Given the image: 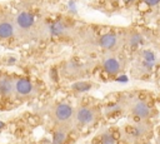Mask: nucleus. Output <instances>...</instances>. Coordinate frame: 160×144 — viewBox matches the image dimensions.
<instances>
[{"label":"nucleus","instance_id":"f257e3e1","mask_svg":"<svg viewBox=\"0 0 160 144\" xmlns=\"http://www.w3.org/2000/svg\"><path fill=\"white\" fill-rule=\"evenodd\" d=\"M14 19L16 26V36L19 39H31L40 36L42 20H36L31 11L22 9L16 15H14Z\"/></svg>","mask_w":160,"mask_h":144},{"label":"nucleus","instance_id":"f03ea898","mask_svg":"<svg viewBox=\"0 0 160 144\" xmlns=\"http://www.w3.org/2000/svg\"><path fill=\"white\" fill-rule=\"evenodd\" d=\"M74 115H75V108L65 101L55 104V106L51 110V118L55 121L58 126H68L69 124L74 123Z\"/></svg>","mask_w":160,"mask_h":144},{"label":"nucleus","instance_id":"7ed1b4c3","mask_svg":"<svg viewBox=\"0 0 160 144\" xmlns=\"http://www.w3.org/2000/svg\"><path fill=\"white\" fill-rule=\"evenodd\" d=\"M98 119V110L94 106L90 105H82L79 108H75V115H74V125L79 128H86L92 125Z\"/></svg>","mask_w":160,"mask_h":144},{"label":"nucleus","instance_id":"20e7f679","mask_svg":"<svg viewBox=\"0 0 160 144\" xmlns=\"http://www.w3.org/2000/svg\"><path fill=\"white\" fill-rule=\"evenodd\" d=\"M12 38H18L14 15L8 11H0V39L10 40Z\"/></svg>","mask_w":160,"mask_h":144},{"label":"nucleus","instance_id":"39448f33","mask_svg":"<svg viewBox=\"0 0 160 144\" xmlns=\"http://www.w3.org/2000/svg\"><path fill=\"white\" fill-rule=\"evenodd\" d=\"M14 88L16 98H31L36 94V85L25 76H14Z\"/></svg>","mask_w":160,"mask_h":144},{"label":"nucleus","instance_id":"423d86ee","mask_svg":"<svg viewBox=\"0 0 160 144\" xmlns=\"http://www.w3.org/2000/svg\"><path fill=\"white\" fill-rule=\"evenodd\" d=\"M120 36L115 33H105L102 35H100L98 38V46L108 53H112L114 50H116L120 45Z\"/></svg>","mask_w":160,"mask_h":144},{"label":"nucleus","instance_id":"0eeeda50","mask_svg":"<svg viewBox=\"0 0 160 144\" xmlns=\"http://www.w3.org/2000/svg\"><path fill=\"white\" fill-rule=\"evenodd\" d=\"M101 66H102V70L109 75H118L122 68L120 59L112 54L105 55V58L101 61Z\"/></svg>","mask_w":160,"mask_h":144},{"label":"nucleus","instance_id":"6e6552de","mask_svg":"<svg viewBox=\"0 0 160 144\" xmlns=\"http://www.w3.org/2000/svg\"><path fill=\"white\" fill-rule=\"evenodd\" d=\"M15 96L14 88V76L2 74L0 75V98L10 99Z\"/></svg>","mask_w":160,"mask_h":144},{"label":"nucleus","instance_id":"1a4fd4ad","mask_svg":"<svg viewBox=\"0 0 160 144\" xmlns=\"http://www.w3.org/2000/svg\"><path fill=\"white\" fill-rule=\"evenodd\" d=\"M130 111L134 116L139 118V119H146L151 115V109L150 106L142 101V100H132V103L130 104Z\"/></svg>","mask_w":160,"mask_h":144},{"label":"nucleus","instance_id":"9d476101","mask_svg":"<svg viewBox=\"0 0 160 144\" xmlns=\"http://www.w3.org/2000/svg\"><path fill=\"white\" fill-rule=\"evenodd\" d=\"M62 74L65 78H78L82 74V65L76 60H69L62 66Z\"/></svg>","mask_w":160,"mask_h":144},{"label":"nucleus","instance_id":"9b49d317","mask_svg":"<svg viewBox=\"0 0 160 144\" xmlns=\"http://www.w3.org/2000/svg\"><path fill=\"white\" fill-rule=\"evenodd\" d=\"M68 134L64 126H58V129L52 134V144H64L66 141Z\"/></svg>","mask_w":160,"mask_h":144},{"label":"nucleus","instance_id":"f8f14e48","mask_svg":"<svg viewBox=\"0 0 160 144\" xmlns=\"http://www.w3.org/2000/svg\"><path fill=\"white\" fill-rule=\"evenodd\" d=\"M92 88V84L90 81H76L74 84H71L70 89L74 91V93H84V91H89L90 89Z\"/></svg>","mask_w":160,"mask_h":144},{"label":"nucleus","instance_id":"ddd939ff","mask_svg":"<svg viewBox=\"0 0 160 144\" xmlns=\"http://www.w3.org/2000/svg\"><path fill=\"white\" fill-rule=\"evenodd\" d=\"M99 144H118L115 136L110 133V131H102L99 136Z\"/></svg>","mask_w":160,"mask_h":144},{"label":"nucleus","instance_id":"4468645a","mask_svg":"<svg viewBox=\"0 0 160 144\" xmlns=\"http://www.w3.org/2000/svg\"><path fill=\"white\" fill-rule=\"evenodd\" d=\"M128 44H129V46H130L131 49H136L140 44H142V38H141V35L138 34V33H132V34L128 38Z\"/></svg>","mask_w":160,"mask_h":144},{"label":"nucleus","instance_id":"2eb2a0df","mask_svg":"<svg viewBox=\"0 0 160 144\" xmlns=\"http://www.w3.org/2000/svg\"><path fill=\"white\" fill-rule=\"evenodd\" d=\"M146 125L145 124H136V125H132L131 128V135L134 138H141L145 135L146 133Z\"/></svg>","mask_w":160,"mask_h":144},{"label":"nucleus","instance_id":"dca6fc26","mask_svg":"<svg viewBox=\"0 0 160 144\" xmlns=\"http://www.w3.org/2000/svg\"><path fill=\"white\" fill-rule=\"evenodd\" d=\"M141 56H142V59H144L145 61H149V63H155V61H156V56H155L154 51H151V50H149V49L142 50V51H141Z\"/></svg>","mask_w":160,"mask_h":144},{"label":"nucleus","instance_id":"f3484780","mask_svg":"<svg viewBox=\"0 0 160 144\" xmlns=\"http://www.w3.org/2000/svg\"><path fill=\"white\" fill-rule=\"evenodd\" d=\"M105 111H106V114H109V115H114V113L120 111V105H119V104H112V105H109V106H106Z\"/></svg>","mask_w":160,"mask_h":144},{"label":"nucleus","instance_id":"a211bd4d","mask_svg":"<svg viewBox=\"0 0 160 144\" xmlns=\"http://www.w3.org/2000/svg\"><path fill=\"white\" fill-rule=\"evenodd\" d=\"M141 66H142V69H144V70L149 71V70H151V69H152V66H154V63H149V61H145V60H142V63H141Z\"/></svg>","mask_w":160,"mask_h":144},{"label":"nucleus","instance_id":"6ab92c4d","mask_svg":"<svg viewBox=\"0 0 160 144\" xmlns=\"http://www.w3.org/2000/svg\"><path fill=\"white\" fill-rule=\"evenodd\" d=\"M144 4H146L148 6H155L160 3V0H141Z\"/></svg>","mask_w":160,"mask_h":144},{"label":"nucleus","instance_id":"aec40b11","mask_svg":"<svg viewBox=\"0 0 160 144\" xmlns=\"http://www.w3.org/2000/svg\"><path fill=\"white\" fill-rule=\"evenodd\" d=\"M124 4H131V3H134L135 0H121Z\"/></svg>","mask_w":160,"mask_h":144},{"label":"nucleus","instance_id":"412c9836","mask_svg":"<svg viewBox=\"0 0 160 144\" xmlns=\"http://www.w3.org/2000/svg\"><path fill=\"white\" fill-rule=\"evenodd\" d=\"M25 1H28V3H34V1H36V0H25Z\"/></svg>","mask_w":160,"mask_h":144},{"label":"nucleus","instance_id":"4be33fe9","mask_svg":"<svg viewBox=\"0 0 160 144\" xmlns=\"http://www.w3.org/2000/svg\"><path fill=\"white\" fill-rule=\"evenodd\" d=\"M46 1H49V3H52V1H55V0H46Z\"/></svg>","mask_w":160,"mask_h":144}]
</instances>
